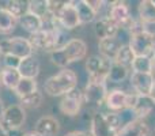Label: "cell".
<instances>
[{
	"label": "cell",
	"instance_id": "obj_1",
	"mask_svg": "<svg viewBox=\"0 0 155 136\" xmlns=\"http://www.w3.org/2000/svg\"><path fill=\"white\" fill-rule=\"evenodd\" d=\"M87 56V44L80 38H71L63 48L49 53L52 64L60 68H67L70 64L80 61Z\"/></svg>",
	"mask_w": 155,
	"mask_h": 136
},
{
	"label": "cell",
	"instance_id": "obj_2",
	"mask_svg": "<svg viewBox=\"0 0 155 136\" xmlns=\"http://www.w3.org/2000/svg\"><path fill=\"white\" fill-rule=\"evenodd\" d=\"M78 87V75L70 68H64L59 74L48 78L44 83V91L49 97H63Z\"/></svg>",
	"mask_w": 155,
	"mask_h": 136
},
{
	"label": "cell",
	"instance_id": "obj_3",
	"mask_svg": "<svg viewBox=\"0 0 155 136\" xmlns=\"http://www.w3.org/2000/svg\"><path fill=\"white\" fill-rule=\"evenodd\" d=\"M121 116L118 113L97 112L90 121V136H116L121 128Z\"/></svg>",
	"mask_w": 155,
	"mask_h": 136
},
{
	"label": "cell",
	"instance_id": "obj_4",
	"mask_svg": "<svg viewBox=\"0 0 155 136\" xmlns=\"http://www.w3.org/2000/svg\"><path fill=\"white\" fill-rule=\"evenodd\" d=\"M129 48L132 49L135 57L148 56L153 57L154 55V33L148 30H140L134 33L129 37Z\"/></svg>",
	"mask_w": 155,
	"mask_h": 136
},
{
	"label": "cell",
	"instance_id": "obj_5",
	"mask_svg": "<svg viewBox=\"0 0 155 136\" xmlns=\"http://www.w3.org/2000/svg\"><path fill=\"white\" fill-rule=\"evenodd\" d=\"M3 55H12L18 59H26V57L34 55V48L29 38L23 37H12L0 42Z\"/></svg>",
	"mask_w": 155,
	"mask_h": 136
},
{
	"label": "cell",
	"instance_id": "obj_6",
	"mask_svg": "<svg viewBox=\"0 0 155 136\" xmlns=\"http://www.w3.org/2000/svg\"><path fill=\"white\" fill-rule=\"evenodd\" d=\"M107 82L106 80H95L88 79L86 87L83 90V98L84 104L101 106L107 97Z\"/></svg>",
	"mask_w": 155,
	"mask_h": 136
},
{
	"label": "cell",
	"instance_id": "obj_7",
	"mask_svg": "<svg viewBox=\"0 0 155 136\" xmlns=\"http://www.w3.org/2000/svg\"><path fill=\"white\" fill-rule=\"evenodd\" d=\"M0 121L7 131H19L26 123V109H23L19 104L8 105L5 106Z\"/></svg>",
	"mask_w": 155,
	"mask_h": 136
},
{
	"label": "cell",
	"instance_id": "obj_8",
	"mask_svg": "<svg viewBox=\"0 0 155 136\" xmlns=\"http://www.w3.org/2000/svg\"><path fill=\"white\" fill-rule=\"evenodd\" d=\"M112 64H113L112 60L106 59V57L101 56V55L90 56L86 60V65H84L86 71L88 74V79L106 80Z\"/></svg>",
	"mask_w": 155,
	"mask_h": 136
},
{
	"label": "cell",
	"instance_id": "obj_9",
	"mask_svg": "<svg viewBox=\"0 0 155 136\" xmlns=\"http://www.w3.org/2000/svg\"><path fill=\"white\" fill-rule=\"evenodd\" d=\"M83 104H84L83 91H80L76 87L71 93L61 97L59 102V110L61 112V114L67 116V117H75L80 113Z\"/></svg>",
	"mask_w": 155,
	"mask_h": 136
},
{
	"label": "cell",
	"instance_id": "obj_10",
	"mask_svg": "<svg viewBox=\"0 0 155 136\" xmlns=\"http://www.w3.org/2000/svg\"><path fill=\"white\" fill-rule=\"evenodd\" d=\"M54 19L67 32L80 26V21H79V16H78V11L74 2H65L64 7L56 14Z\"/></svg>",
	"mask_w": 155,
	"mask_h": 136
},
{
	"label": "cell",
	"instance_id": "obj_11",
	"mask_svg": "<svg viewBox=\"0 0 155 136\" xmlns=\"http://www.w3.org/2000/svg\"><path fill=\"white\" fill-rule=\"evenodd\" d=\"M109 16L118 27H124L132 19L131 8L125 2H113L109 7Z\"/></svg>",
	"mask_w": 155,
	"mask_h": 136
},
{
	"label": "cell",
	"instance_id": "obj_12",
	"mask_svg": "<svg viewBox=\"0 0 155 136\" xmlns=\"http://www.w3.org/2000/svg\"><path fill=\"white\" fill-rule=\"evenodd\" d=\"M154 75L153 74H136L132 72L131 86L134 87L135 94L137 95H151L154 87Z\"/></svg>",
	"mask_w": 155,
	"mask_h": 136
},
{
	"label": "cell",
	"instance_id": "obj_13",
	"mask_svg": "<svg viewBox=\"0 0 155 136\" xmlns=\"http://www.w3.org/2000/svg\"><path fill=\"white\" fill-rule=\"evenodd\" d=\"M129 98H131V94L116 88V90H112L107 93L105 104H106L107 109L113 110V113H116V112H121V110L128 109Z\"/></svg>",
	"mask_w": 155,
	"mask_h": 136
},
{
	"label": "cell",
	"instance_id": "obj_14",
	"mask_svg": "<svg viewBox=\"0 0 155 136\" xmlns=\"http://www.w3.org/2000/svg\"><path fill=\"white\" fill-rule=\"evenodd\" d=\"M118 29H120V27H118L109 16L99 18L98 21H95V23H94V33H95L97 38H98L99 41L116 37L118 33Z\"/></svg>",
	"mask_w": 155,
	"mask_h": 136
},
{
	"label": "cell",
	"instance_id": "obj_15",
	"mask_svg": "<svg viewBox=\"0 0 155 136\" xmlns=\"http://www.w3.org/2000/svg\"><path fill=\"white\" fill-rule=\"evenodd\" d=\"M34 131L41 136H57L60 132V123L53 116H42L35 123Z\"/></svg>",
	"mask_w": 155,
	"mask_h": 136
},
{
	"label": "cell",
	"instance_id": "obj_16",
	"mask_svg": "<svg viewBox=\"0 0 155 136\" xmlns=\"http://www.w3.org/2000/svg\"><path fill=\"white\" fill-rule=\"evenodd\" d=\"M150 135V127L144 120L134 118L128 121L120 128L116 136H148Z\"/></svg>",
	"mask_w": 155,
	"mask_h": 136
},
{
	"label": "cell",
	"instance_id": "obj_17",
	"mask_svg": "<svg viewBox=\"0 0 155 136\" xmlns=\"http://www.w3.org/2000/svg\"><path fill=\"white\" fill-rule=\"evenodd\" d=\"M155 106V99L151 95H137L135 99L134 106L131 108V112L135 114V118L144 120Z\"/></svg>",
	"mask_w": 155,
	"mask_h": 136
},
{
	"label": "cell",
	"instance_id": "obj_18",
	"mask_svg": "<svg viewBox=\"0 0 155 136\" xmlns=\"http://www.w3.org/2000/svg\"><path fill=\"white\" fill-rule=\"evenodd\" d=\"M41 71V63L34 55L21 60V64L18 67V72L22 78L26 79H37Z\"/></svg>",
	"mask_w": 155,
	"mask_h": 136
},
{
	"label": "cell",
	"instance_id": "obj_19",
	"mask_svg": "<svg viewBox=\"0 0 155 136\" xmlns=\"http://www.w3.org/2000/svg\"><path fill=\"white\" fill-rule=\"evenodd\" d=\"M22 76L18 69L14 68H0V88H5L8 91H14L21 82Z\"/></svg>",
	"mask_w": 155,
	"mask_h": 136
},
{
	"label": "cell",
	"instance_id": "obj_20",
	"mask_svg": "<svg viewBox=\"0 0 155 136\" xmlns=\"http://www.w3.org/2000/svg\"><path fill=\"white\" fill-rule=\"evenodd\" d=\"M123 44L117 40L116 37L113 38H106V40H101L98 41V49H99V55L106 59L114 61L116 56H117L118 51H120Z\"/></svg>",
	"mask_w": 155,
	"mask_h": 136
},
{
	"label": "cell",
	"instance_id": "obj_21",
	"mask_svg": "<svg viewBox=\"0 0 155 136\" xmlns=\"http://www.w3.org/2000/svg\"><path fill=\"white\" fill-rule=\"evenodd\" d=\"M0 8L7 11L8 14L14 16V18L19 19L29 12V2H23V0H5V2L0 3Z\"/></svg>",
	"mask_w": 155,
	"mask_h": 136
},
{
	"label": "cell",
	"instance_id": "obj_22",
	"mask_svg": "<svg viewBox=\"0 0 155 136\" xmlns=\"http://www.w3.org/2000/svg\"><path fill=\"white\" fill-rule=\"evenodd\" d=\"M18 23H19V26H21L25 32L29 33L30 35L34 34V33H37L38 30H41L42 26H44L42 19H41L40 16L31 14V12H27V14H25L22 18H19Z\"/></svg>",
	"mask_w": 155,
	"mask_h": 136
},
{
	"label": "cell",
	"instance_id": "obj_23",
	"mask_svg": "<svg viewBox=\"0 0 155 136\" xmlns=\"http://www.w3.org/2000/svg\"><path fill=\"white\" fill-rule=\"evenodd\" d=\"M74 3H75L80 25H87V23H91V22L95 21L98 14L91 8V5L88 4L87 0H79V2H74Z\"/></svg>",
	"mask_w": 155,
	"mask_h": 136
},
{
	"label": "cell",
	"instance_id": "obj_24",
	"mask_svg": "<svg viewBox=\"0 0 155 136\" xmlns=\"http://www.w3.org/2000/svg\"><path fill=\"white\" fill-rule=\"evenodd\" d=\"M38 90V85L35 79H26V78H22L21 82L18 83L16 88L12 91L14 95L18 99L23 98L26 95H30V94L35 93Z\"/></svg>",
	"mask_w": 155,
	"mask_h": 136
},
{
	"label": "cell",
	"instance_id": "obj_25",
	"mask_svg": "<svg viewBox=\"0 0 155 136\" xmlns=\"http://www.w3.org/2000/svg\"><path fill=\"white\" fill-rule=\"evenodd\" d=\"M139 18L143 23H155V4L153 0L139 3Z\"/></svg>",
	"mask_w": 155,
	"mask_h": 136
},
{
	"label": "cell",
	"instance_id": "obj_26",
	"mask_svg": "<svg viewBox=\"0 0 155 136\" xmlns=\"http://www.w3.org/2000/svg\"><path fill=\"white\" fill-rule=\"evenodd\" d=\"M128 72H129V68H125V67H123V65L113 61L112 67H110V71H109V75H107V78H106V82L114 83V85L123 83L124 80L128 78Z\"/></svg>",
	"mask_w": 155,
	"mask_h": 136
},
{
	"label": "cell",
	"instance_id": "obj_27",
	"mask_svg": "<svg viewBox=\"0 0 155 136\" xmlns=\"http://www.w3.org/2000/svg\"><path fill=\"white\" fill-rule=\"evenodd\" d=\"M18 19L0 8V34H10L15 30Z\"/></svg>",
	"mask_w": 155,
	"mask_h": 136
},
{
	"label": "cell",
	"instance_id": "obj_28",
	"mask_svg": "<svg viewBox=\"0 0 155 136\" xmlns=\"http://www.w3.org/2000/svg\"><path fill=\"white\" fill-rule=\"evenodd\" d=\"M134 60H135V55H134V52H132V49L129 48L128 44H127V45H121L120 51H118L117 56H116V59H114V63H117V64L123 65V67H125V68H131Z\"/></svg>",
	"mask_w": 155,
	"mask_h": 136
},
{
	"label": "cell",
	"instance_id": "obj_29",
	"mask_svg": "<svg viewBox=\"0 0 155 136\" xmlns=\"http://www.w3.org/2000/svg\"><path fill=\"white\" fill-rule=\"evenodd\" d=\"M29 12L40 16L42 21L51 16L48 0H31V2H29Z\"/></svg>",
	"mask_w": 155,
	"mask_h": 136
},
{
	"label": "cell",
	"instance_id": "obj_30",
	"mask_svg": "<svg viewBox=\"0 0 155 136\" xmlns=\"http://www.w3.org/2000/svg\"><path fill=\"white\" fill-rule=\"evenodd\" d=\"M42 102H44V95L40 90L19 99V105L23 109H37V108H40L42 105Z\"/></svg>",
	"mask_w": 155,
	"mask_h": 136
},
{
	"label": "cell",
	"instance_id": "obj_31",
	"mask_svg": "<svg viewBox=\"0 0 155 136\" xmlns=\"http://www.w3.org/2000/svg\"><path fill=\"white\" fill-rule=\"evenodd\" d=\"M131 68L136 74H153V61H151V57H148V56L135 57Z\"/></svg>",
	"mask_w": 155,
	"mask_h": 136
},
{
	"label": "cell",
	"instance_id": "obj_32",
	"mask_svg": "<svg viewBox=\"0 0 155 136\" xmlns=\"http://www.w3.org/2000/svg\"><path fill=\"white\" fill-rule=\"evenodd\" d=\"M0 64L3 65V68H14L18 69L19 64H21V59L12 56V55H3V59Z\"/></svg>",
	"mask_w": 155,
	"mask_h": 136
},
{
	"label": "cell",
	"instance_id": "obj_33",
	"mask_svg": "<svg viewBox=\"0 0 155 136\" xmlns=\"http://www.w3.org/2000/svg\"><path fill=\"white\" fill-rule=\"evenodd\" d=\"M64 136H90V134L84 131H71L68 134H65Z\"/></svg>",
	"mask_w": 155,
	"mask_h": 136
},
{
	"label": "cell",
	"instance_id": "obj_34",
	"mask_svg": "<svg viewBox=\"0 0 155 136\" xmlns=\"http://www.w3.org/2000/svg\"><path fill=\"white\" fill-rule=\"evenodd\" d=\"M0 136H8V131L4 128V125L2 124V121H0Z\"/></svg>",
	"mask_w": 155,
	"mask_h": 136
},
{
	"label": "cell",
	"instance_id": "obj_35",
	"mask_svg": "<svg viewBox=\"0 0 155 136\" xmlns=\"http://www.w3.org/2000/svg\"><path fill=\"white\" fill-rule=\"evenodd\" d=\"M4 109H5L4 102H3V99H0V120H2V116H3V113H4Z\"/></svg>",
	"mask_w": 155,
	"mask_h": 136
},
{
	"label": "cell",
	"instance_id": "obj_36",
	"mask_svg": "<svg viewBox=\"0 0 155 136\" xmlns=\"http://www.w3.org/2000/svg\"><path fill=\"white\" fill-rule=\"evenodd\" d=\"M23 136H41V135H38L35 131H30V132H26V134H23Z\"/></svg>",
	"mask_w": 155,
	"mask_h": 136
},
{
	"label": "cell",
	"instance_id": "obj_37",
	"mask_svg": "<svg viewBox=\"0 0 155 136\" xmlns=\"http://www.w3.org/2000/svg\"><path fill=\"white\" fill-rule=\"evenodd\" d=\"M151 61H153V75L155 74V53L153 55V57H151Z\"/></svg>",
	"mask_w": 155,
	"mask_h": 136
},
{
	"label": "cell",
	"instance_id": "obj_38",
	"mask_svg": "<svg viewBox=\"0 0 155 136\" xmlns=\"http://www.w3.org/2000/svg\"><path fill=\"white\" fill-rule=\"evenodd\" d=\"M151 97L155 99V82H154V87H153V93H151Z\"/></svg>",
	"mask_w": 155,
	"mask_h": 136
},
{
	"label": "cell",
	"instance_id": "obj_39",
	"mask_svg": "<svg viewBox=\"0 0 155 136\" xmlns=\"http://www.w3.org/2000/svg\"><path fill=\"white\" fill-rule=\"evenodd\" d=\"M2 59H3V51H2V46H0V63H2Z\"/></svg>",
	"mask_w": 155,
	"mask_h": 136
},
{
	"label": "cell",
	"instance_id": "obj_40",
	"mask_svg": "<svg viewBox=\"0 0 155 136\" xmlns=\"http://www.w3.org/2000/svg\"><path fill=\"white\" fill-rule=\"evenodd\" d=\"M153 136H155V129H154V134H153Z\"/></svg>",
	"mask_w": 155,
	"mask_h": 136
},
{
	"label": "cell",
	"instance_id": "obj_41",
	"mask_svg": "<svg viewBox=\"0 0 155 136\" xmlns=\"http://www.w3.org/2000/svg\"><path fill=\"white\" fill-rule=\"evenodd\" d=\"M153 3H154V4H155V0H153Z\"/></svg>",
	"mask_w": 155,
	"mask_h": 136
}]
</instances>
